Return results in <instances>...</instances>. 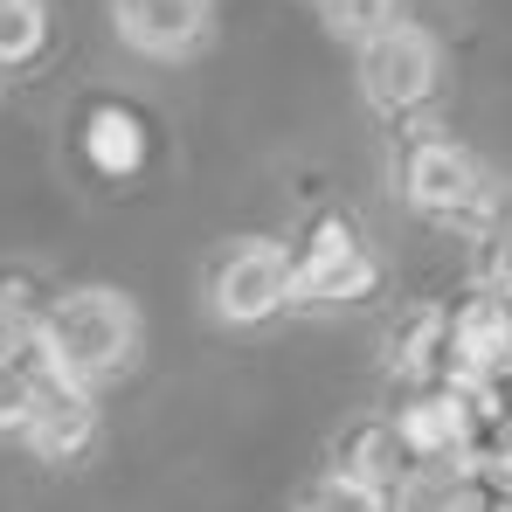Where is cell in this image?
Listing matches in <instances>:
<instances>
[{
    "mask_svg": "<svg viewBox=\"0 0 512 512\" xmlns=\"http://www.w3.org/2000/svg\"><path fill=\"white\" fill-rule=\"evenodd\" d=\"M360 291H374L367 250L353 243L346 222H319L312 250L291 263V298H305V305H346V298H360Z\"/></svg>",
    "mask_w": 512,
    "mask_h": 512,
    "instance_id": "cell-4",
    "label": "cell"
},
{
    "mask_svg": "<svg viewBox=\"0 0 512 512\" xmlns=\"http://www.w3.org/2000/svg\"><path fill=\"white\" fill-rule=\"evenodd\" d=\"M90 429H97L90 395L77 388V381H63V374H56V381L42 388V402H35V416H28V429H21V436H28L42 457H77V450L90 443Z\"/></svg>",
    "mask_w": 512,
    "mask_h": 512,
    "instance_id": "cell-8",
    "label": "cell"
},
{
    "mask_svg": "<svg viewBox=\"0 0 512 512\" xmlns=\"http://www.w3.org/2000/svg\"><path fill=\"white\" fill-rule=\"evenodd\" d=\"M360 84H367L374 111H416L436 90V42H429V28H416V21L381 28L360 49Z\"/></svg>",
    "mask_w": 512,
    "mask_h": 512,
    "instance_id": "cell-2",
    "label": "cell"
},
{
    "mask_svg": "<svg viewBox=\"0 0 512 512\" xmlns=\"http://www.w3.org/2000/svg\"><path fill=\"white\" fill-rule=\"evenodd\" d=\"M49 381H56V360L42 353V340H21L14 353H0V429H28Z\"/></svg>",
    "mask_w": 512,
    "mask_h": 512,
    "instance_id": "cell-9",
    "label": "cell"
},
{
    "mask_svg": "<svg viewBox=\"0 0 512 512\" xmlns=\"http://www.w3.org/2000/svg\"><path fill=\"white\" fill-rule=\"evenodd\" d=\"M42 353L56 360V374L63 381H104V374H118L125 360H132V346H139V312L118 298V291H104V284H84V291H63L56 305H49V319H42Z\"/></svg>",
    "mask_w": 512,
    "mask_h": 512,
    "instance_id": "cell-1",
    "label": "cell"
},
{
    "mask_svg": "<svg viewBox=\"0 0 512 512\" xmlns=\"http://www.w3.org/2000/svg\"><path fill=\"white\" fill-rule=\"evenodd\" d=\"M506 270H512V263H506Z\"/></svg>",
    "mask_w": 512,
    "mask_h": 512,
    "instance_id": "cell-19",
    "label": "cell"
},
{
    "mask_svg": "<svg viewBox=\"0 0 512 512\" xmlns=\"http://www.w3.org/2000/svg\"><path fill=\"white\" fill-rule=\"evenodd\" d=\"M291 298V256L277 243H236L215 263V319L229 326H256Z\"/></svg>",
    "mask_w": 512,
    "mask_h": 512,
    "instance_id": "cell-3",
    "label": "cell"
},
{
    "mask_svg": "<svg viewBox=\"0 0 512 512\" xmlns=\"http://www.w3.org/2000/svg\"><path fill=\"white\" fill-rule=\"evenodd\" d=\"M395 7H402V0H319L326 28L346 35V42H360V49H367L381 28H395Z\"/></svg>",
    "mask_w": 512,
    "mask_h": 512,
    "instance_id": "cell-15",
    "label": "cell"
},
{
    "mask_svg": "<svg viewBox=\"0 0 512 512\" xmlns=\"http://www.w3.org/2000/svg\"><path fill=\"white\" fill-rule=\"evenodd\" d=\"M395 512H485V499L471 471H409L395 492Z\"/></svg>",
    "mask_w": 512,
    "mask_h": 512,
    "instance_id": "cell-12",
    "label": "cell"
},
{
    "mask_svg": "<svg viewBox=\"0 0 512 512\" xmlns=\"http://www.w3.org/2000/svg\"><path fill=\"white\" fill-rule=\"evenodd\" d=\"M450 367L457 381H492L512 367V298H471L450 319Z\"/></svg>",
    "mask_w": 512,
    "mask_h": 512,
    "instance_id": "cell-7",
    "label": "cell"
},
{
    "mask_svg": "<svg viewBox=\"0 0 512 512\" xmlns=\"http://www.w3.org/2000/svg\"><path fill=\"white\" fill-rule=\"evenodd\" d=\"M21 340H28V326H21V305H14V298H0V353H14Z\"/></svg>",
    "mask_w": 512,
    "mask_h": 512,
    "instance_id": "cell-17",
    "label": "cell"
},
{
    "mask_svg": "<svg viewBox=\"0 0 512 512\" xmlns=\"http://www.w3.org/2000/svg\"><path fill=\"white\" fill-rule=\"evenodd\" d=\"M409 201L423 215H478L485 208V173L464 146L450 139H423L409 153Z\"/></svg>",
    "mask_w": 512,
    "mask_h": 512,
    "instance_id": "cell-5",
    "label": "cell"
},
{
    "mask_svg": "<svg viewBox=\"0 0 512 512\" xmlns=\"http://www.w3.org/2000/svg\"><path fill=\"white\" fill-rule=\"evenodd\" d=\"M340 464H346V478H360V485H395L402 478V436H395V423H367V429H353L340 443Z\"/></svg>",
    "mask_w": 512,
    "mask_h": 512,
    "instance_id": "cell-11",
    "label": "cell"
},
{
    "mask_svg": "<svg viewBox=\"0 0 512 512\" xmlns=\"http://www.w3.org/2000/svg\"><path fill=\"white\" fill-rule=\"evenodd\" d=\"M84 146H90V167H97V173H132L139 160H146V132H139V118L118 111V104H104V111L84 125Z\"/></svg>",
    "mask_w": 512,
    "mask_h": 512,
    "instance_id": "cell-10",
    "label": "cell"
},
{
    "mask_svg": "<svg viewBox=\"0 0 512 512\" xmlns=\"http://www.w3.org/2000/svg\"><path fill=\"white\" fill-rule=\"evenodd\" d=\"M49 35V7L42 0H0V63H28Z\"/></svg>",
    "mask_w": 512,
    "mask_h": 512,
    "instance_id": "cell-13",
    "label": "cell"
},
{
    "mask_svg": "<svg viewBox=\"0 0 512 512\" xmlns=\"http://www.w3.org/2000/svg\"><path fill=\"white\" fill-rule=\"evenodd\" d=\"M464 471H471V478H492L499 492H512V416L478 423L471 450H464Z\"/></svg>",
    "mask_w": 512,
    "mask_h": 512,
    "instance_id": "cell-14",
    "label": "cell"
},
{
    "mask_svg": "<svg viewBox=\"0 0 512 512\" xmlns=\"http://www.w3.org/2000/svg\"><path fill=\"white\" fill-rule=\"evenodd\" d=\"M298 512H388V499H381L374 485H360V478H346V471H333V478L305 485V499H298Z\"/></svg>",
    "mask_w": 512,
    "mask_h": 512,
    "instance_id": "cell-16",
    "label": "cell"
},
{
    "mask_svg": "<svg viewBox=\"0 0 512 512\" xmlns=\"http://www.w3.org/2000/svg\"><path fill=\"white\" fill-rule=\"evenodd\" d=\"M485 512H512V492H499V499H492V506H485Z\"/></svg>",
    "mask_w": 512,
    "mask_h": 512,
    "instance_id": "cell-18",
    "label": "cell"
},
{
    "mask_svg": "<svg viewBox=\"0 0 512 512\" xmlns=\"http://www.w3.org/2000/svg\"><path fill=\"white\" fill-rule=\"evenodd\" d=\"M111 14H118V35L153 63L201 49L208 35V0H111Z\"/></svg>",
    "mask_w": 512,
    "mask_h": 512,
    "instance_id": "cell-6",
    "label": "cell"
}]
</instances>
